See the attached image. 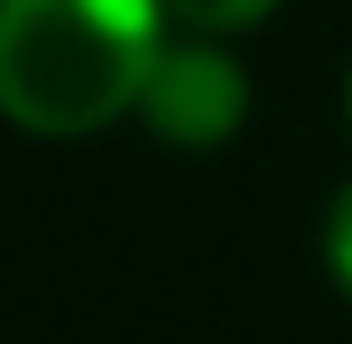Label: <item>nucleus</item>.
Listing matches in <instances>:
<instances>
[{
  "mask_svg": "<svg viewBox=\"0 0 352 344\" xmlns=\"http://www.w3.org/2000/svg\"><path fill=\"white\" fill-rule=\"evenodd\" d=\"M164 0H0V117L39 141L102 133L141 102Z\"/></svg>",
  "mask_w": 352,
  "mask_h": 344,
  "instance_id": "f257e3e1",
  "label": "nucleus"
},
{
  "mask_svg": "<svg viewBox=\"0 0 352 344\" xmlns=\"http://www.w3.org/2000/svg\"><path fill=\"white\" fill-rule=\"evenodd\" d=\"M133 110L149 117L157 141H173V149H219V141H235L243 110H251V87H243V71H235L227 47L188 39V47H157Z\"/></svg>",
  "mask_w": 352,
  "mask_h": 344,
  "instance_id": "f03ea898",
  "label": "nucleus"
},
{
  "mask_svg": "<svg viewBox=\"0 0 352 344\" xmlns=\"http://www.w3.org/2000/svg\"><path fill=\"white\" fill-rule=\"evenodd\" d=\"M164 16H180L188 32L204 39H227V32H251L274 16V0H164Z\"/></svg>",
  "mask_w": 352,
  "mask_h": 344,
  "instance_id": "7ed1b4c3",
  "label": "nucleus"
},
{
  "mask_svg": "<svg viewBox=\"0 0 352 344\" xmlns=\"http://www.w3.org/2000/svg\"><path fill=\"white\" fill-rule=\"evenodd\" d=\"M329 274H337V290L352 297V188L337 196V211H329Z\"/></svg>",
  "mask_w": 352,
  "mask_h": 344,
  "instance_id": "20e7f679",
  "label": "nucleus"
},
{
  "mask_svg": "<svg viewBox=\"0 0 352 344\" xmlns=\"http://www.w3.org/2000/svg\"><path fill=\"white\" fill-rule=\"evenodd\" d=\"M344 117H352V87H344Z\"/></svg>",
  "mask_w": 352,
  "mask_h": 344,
  "instance_id": "39448f33",
  "label": "nucleus"
}]
</instances>
